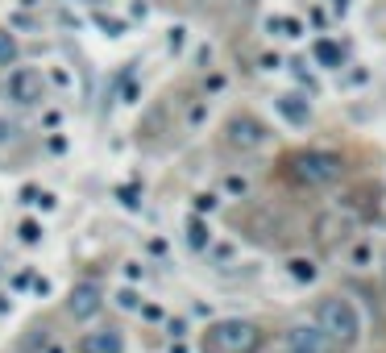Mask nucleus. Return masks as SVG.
Masks as SVG:
<instances>
[{
    "mask_svg": "<svg viewBox=\"0 0 386 353\" xmlns=\"http://www.w3.org/2000/svg\"><path fill=\"white\" fill-rule=\"evenodd\" d=\"M316 325H320V333L333 337L341 350H349V345L362 337V316H358L353 300H345V295H324V300L316 304Z\"/></svg>",
    "mask_w": 386,
    "mask_h": 353,
    "instance_id": "f257e3e1",
    "label": "nucleus"
},
{
    "mask_svg": "<svg viewBox=\"0 0 386 353\" xmlns=\"http://www.w3.org/2000/svg\"><path fill=\"white\" fill-rule=\"evenodd\" d=\"M262 341L254 320H216L204 333V353H262Z\"/></svg>",
    "mask_w": 386,
    "mask_h": 353,
    "instance_id": "f03ea898",
    "label": "nucleus"
},
{
    "mask_svg": "<svg viewBox=\"0 0 386 353\" xmlns=\"http://www.w3.org/2000/svg\"><path fill=\"white\" fill-rule=\"evenodd\" d=\"M295 179L308 183V187H324V183L341 179V158H337V154H324V150L299 154V158H295Z\"/></svg>",
    "mask_w": 386,
    "mask_h": 353,
    "instance_id": "7ed1b4c3",
    "label": "nucleus"
},
{
    "mask_svg": "<svg viewBox=\"0 0 386 353\" xmlns=\"http://www.w3.org/2000/svg\"><path fill=\"white\" fill-rule=\"evenodd\" d=\"M4 96L12 104H37L42 100V71L33 67H12L8 79H4Z\"/></svg>",
    "mask_w": 386,
    "mask_h": 353,
    "instance_id": "20e7f679",
    "label": "nucleus"
},
{
    "mask_svg": "<svg viewBox=\"0 0 386 353\" xmlns=\"http://www.w3.org/2000/svg\"><path fill=\"white\" fill-rule=\"evenodd\" d=\"M287 350H299V353H337L341 345L333 337L320 333V325H295L287 329Z\"/></svg>",
    "mask_w": 386,
    "mask_h": 353,
    "instance_id": "39448f33",
    "label": "nucleus"
},
{
    "mask_svg": "<svg viewBox=\"0 0 386 353\" xmlns=\"http://www.w3.org/2000/svg\"><path fill=\"white\" fill-rule=\"evenodd\" d=\"M229 146L233 150H258L266 146V125L254 117H233L229 121Z\"/></svg>",
    "mask_w": 386,
    "mask_h": 353,
    "instance_id": "423d86ee",
    "label": "nucleus"
},
{
    "mask_svg": "<svg viewBox=\"0 0 386 353\" xmlns=\"http://www.w3.org/2000/svg\"><path fill=\"white\" fill-rule=\"evenodd\" d=\"M104 308V291L96 287V283H79L71 295H67V312L75 316V320H87V316H96Z\"/></svg>",
    "mask_w": 386,
    "mask_h": 353,
    "instance_id": "0eeeda50",
    "label": "nucleus"
},
{
    "mask_svg": "<svg viewBox=\"0 0 386 353\" xmlns=\"http://www.w3.org/2000/svg\"><path fill=\"white\" fill-rule=\"evenodd\" d=\"M79 353H125V337L116 329H100V333H83Z\"/></svg>",
    "mask_w": 386,
    "mask_h": 353,
    "instance_id": "6e6552de",
    "label": "nucleus"
},
{
    "mask_svg": "<svg viewBox=\"0 0 386 353\" xmlns=\"http://www.w3.org/2000/svg\"><path fill=\"white\" fill-rule=\"evenodd\" d=\"M12 58H17V42H12V37L0 29V67H8Z\"/></svg>",
    "mask_w": 386,
    "mask_h": 353,
    "instance_id": "1a4fd4ad",
    "label": "nucleus"
},
{
    "mask_svg": "<svg viewBox=\"0 0 386 353\" xmlns=\"http://www.w3.org/2000/svg\"><path fill=\"white\" fill-rule=\"evenodd\" d=\"M295 275H299V279H312V275H316V270H312V266H308V262H295Z\"/></svg>",
    "mask_w": 386,
    "mask_h": 353,
    "instance_id": "9d476101",
    "label": "nucleus"
},
{
    "mask_svg": "<svg viewBox=\"0 0 386 353\" xmlns=\"http://www.w3.org/2000/svg\"><path fill=\"white\" fill-rule=\"evenodd\" d=\"M8 133H12V129H8V125L0 121V141H8Z\"/></svg>",
    "mask_w": 386,
    "mask_h": 353,
    "instance_id": "9b49d317",
    "label": "nucleus"
},
{
    "mask_svg": "<svg viewBox=\"0 0 386 353\" xmlns=\"http://www.w3.org/2000/svg\"><path fill=\"white\" fill-rule=\"evenodd\" d=\"M283 353H299V350H283Z\"/></svg>",
    "mask_w": 386,
    "mask_h": 353,
    "instance_id": "f8f14e48",
    "label": "nucleus"
},
{
    "mask_svg": "<svg viewBox=\"0 0 386 353\" xmlns=\"http://www.w3.org/2000/svg\"><path fill=\"white\" fill-rule=\"evenodd\" d=\"M195 4H208V0H195Z\"/></svg>",
    "mask_w": 386,
    "mask_h": 353,
    "instance_id": "ddd939ff",
    "label": "nucleus"
}]
</instances>
